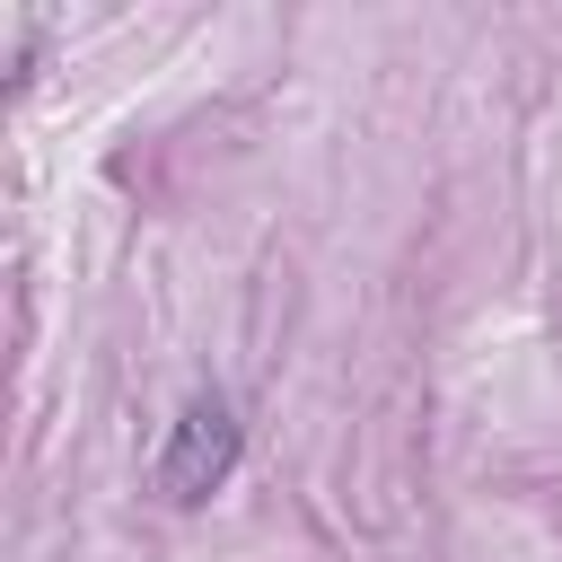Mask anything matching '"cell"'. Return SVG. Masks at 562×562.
<instances>
[{"label": "cell", "mask_w": 562, "mask_h": 562, "mask_svg": "<svg viewBox=\"0 0 562 562\" xmlns=\"http://www.w3.org/2000/svg\"><path fill=\"white\" fill-rule=\"evenodd\" d=\"M237 457H246V422H237V404H228L220 386H202V395H184V413L167 422V439H158V457H149V483H158V501L193 509V501H211V492L237 474Z\"/></svg>", "instance_id": "6da1fadb"}]
</instances>
